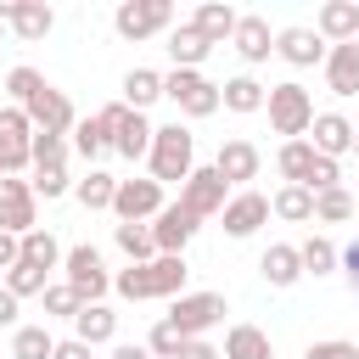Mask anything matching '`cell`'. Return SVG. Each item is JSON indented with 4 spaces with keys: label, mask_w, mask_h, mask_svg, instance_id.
Wrapping results in <instances>:
<instances>
[{
    "label": "cell",
    "mask_w": 359,
    "mask_h": 359,
    "mask_svg": "<svg viewBox=\"0 0 359 359\" xmlns=\"http://www.w3.org/2000/svg\"><path fill=\"white\" fill-rule=\"evenodd\" d=\"M185 280H191V264L185 252H157L151 264H129L112 275V292L129 297V303H151V297H185Z\"/></svg>",
    "instance_id": "1"
},
{
    "label": "cell",
    "mask_w": 359,
    "mask_h": 359,
    "mask_svg": "<svg viewBox=\"0 0 359 359\" xmlns=\"http://www.w3.org/2000/svg\"><path fill=\"white\" fill-rule=\"evenodd\" d=\"M146 163H151V180H157V185H168V180L185 185V180L196 174V140H191V129H185V123H157Z\"/></svg>",
    "instance_id": "2"
},
{
    "label": "cell",
    "mask_w": 359,
    "mask_h": 359,
    "mask_svg": "<svg viewBox=\"0 0 359 359\" xmlns=\"http://www.w3.org/2000/svg\"><path fill=\"white\" fill-rule=\"evenodd\" d=\"M264 112H269V129H275V135H286V140H303V135L314 129V95H309L297 79H286V84H269V101H264Z\"/></svg>",
    "instance_id": "3"
},
{
    "label": "cell",
    "mask_w": 359,
    "mask_h": 359,
    "mask_svg": "<svg viewBox=\"0 0 359 359\" xmlns=\"http://www.w3.org/2000/svg\"><path fill=\"white\" fill-rule=\"evenodd\" d=\"M163 95L185 112V118H213L224 101H219V84L208 79V73H196V67H174V73H163Z\"/></svg>",
    "instance_id": "4"
},
{
    "label": "cell",
    "mask_w": 359,
    "mask_h": 359,
    "mask_svg": "<svg viewBox=\"0 0 359 359\" xmlns=\"http://www.w3.org/2000/svg\"><path fill=\"white\" fill-rule=\"evenodd\" d=\"M163 320L191 342V337H202V331H213V325L224 320V297H219V292H185V297H174V303H168V314H163Z\"/></svg>",
    "instance_id": "5"
},
{
    "label": "cell",
    "mask_w": 359,
    "mask_h": 359,
    "mask_svg": "<svg viewBox=\"0 0 359 359\" xmlns=\"http://www.w3.org/2000/svg\"><path fill=\"white\" fill-rule=\"evenodd\" d=\"M112 28L123 34V39H151V34H168L174 28V6L168 0H123L118 11H112Z\"/></svg>",
    "instance_id": "6"
},
{
    "label": "cell",
    "mask_w": 359,
    "mask_h": 359,
    "mask_svg": "<svg viewBox=\"0 0 359 359\" xmlns=\"http://www.w3.org/2000/svg\"><path fill=\"white\" fill-rule=\"evenodd\" d=\"M62 269H67V286L79 292V303H101V297L112 292V275H107V264H101V252H95L90 241H84V247H67Z\"/></svg>",
    "instance_id": "7"
},
{
    "label": "cell",
    "mask_w": 359,
    "mask_h": 359,
    "mask_svg": "<svg viewBox=\"0 0 359 359\" xmlns=\"http://www.w3.org/2000/svg\"><path fill=\"white\" fill-rule=\"evenodd\" d=\"M168 202H163V185L146 174V180H118V196H112V213H118V224H146V219H157Z\"/></svg>",
    "instance_id": "8"
},
{
    "label": "cell",
    "mask_w": 359,
    "mask_h": 359,
    "mask_svg": "<svg viewBox=\"0 0 359 359\" xmlns=\"http://www.w3.org/2000/svg\"><path fill=\"white\" fill-rule=\"evenodd\" d=\"M0 230H11V236L39 230V196H34V180H0Z\"/></svg>",
    "instance_id": "9"
},
{
    "label": "cell",
    "mask_w": 359,
    "mask_h": 359,
    "mask_svg": "<svg viewBox=\"0 0 359 359\" xmlns=\"http://www.w3.org/2000/svg\"><path fill=\"white\" fill-rule=\"evenodd\" d=\"M180 202L196 213V219H213V213H224V202H230V185L219 180V168L208 163V168H196L185 185H180Z\"/></svg>",
    "instance_id": "10"
},
{
    "label": "cell",
    "mask_w": 359,
    "mask_h": 359,
    "mask_svg": "<svg viewBox=\"0 0 359 359\" xmlns=\"http://www.w3.org/2000/svg\"><path fill=\"white\" fill-rule=\"evenodd\" d=\"M269 196L264 191H236L230 202H224V236H236V241H247V236H258V224H269Z\"/></svg>",
    "instance_id": "11"
},
{
    "label": "cell",
    "mask_w": 359,
    "mask_h": 359,
    "mask_svg": "<svg viewBox=\"0 0 359 359\" xmlns=\"http://www.w3.org/2000/svg\"><path fill=\"white\" fill-rule=\"evenodd\" d=\"M0 22L17 34V39H45L50 28H56V11L45 6V0H0Z\"/></svg>",
    "instance_id": "12"
},
{
    "label": "cell",
    "mask_w": 359,
    "mask_h": 359,
    "mask_svg": "<svg viewBox=\"0 0 359 359\" xmlns=\"http://www.w3.org/2000/svg\"><path fill=\"white\" fill-rule=\"evenodd\" d=\"M325 50H331V45H325L314 28H303V22L275 34V56H280V62H292V67H325Z\"/></svg>",
    "instance_id": "13"
},
{
    "label": "cell",
    "mask_w": 359,
    "mask_h": 359,
    "mask_svg": "<svg viewBox=\"0 0 359 359\" xmlns=\"http://www.w3.org/2000/svg\"><path fill=\"white\" fill-rule=\"evenodd\" d=\"M196 213L185 208V202H168L157 219H151V241H157V252H185V241L196 236Z\"/></svg>",
    "instance_id": "14"
},
{
    "label": "cell",
    "mask_w": 359,
    "mask_h": 359,
    "mask_svg": "<svg viewBox=\"0 0 359 359\" xmlns=\"http://www.w3.org/2000/svg\"><path fill=\"white\" fill-rule=\"evenodd\" d=\"M353 135H359V129H353V123H348L342 112H314V129H309V146H314L320 157H337V163H342V157L353 151Z\"/></svg>",
    "instance_id": "15"
},
{
    "label": "cell",
    "mask_w": 359,
    "mask_h": 359,
    "mask_svg": "<svg viewBox=\"0 0 359 359\" xmlns=\"http://www.w3.org/2000/svg\"><path fill=\"white\" fill-rule=\"evenodd\" d=\"M230 45H236V56H241L247 67H258V62H269V56H275V34H269V22H264L258 11H247V17L236 22Z\"/></svg>",
    "instance_id": "16"
},
{
    "label": "cell",
    "mask_w": 359,
    "mask_h": 359,
    "mask_svg": "<svg viewBox=\"0 0 359 359\" xmlns=\"http://www.w3.org/2000/svg\"><path fill=\"white\" fill-rule=\"evenodd\" d=\"M213 168H219V180H224V185H247V180H258L264 157H258V146H252V140H224V146H219V157H213Z\"/></svg>",
    "instance_id": "17"
},
{
    "label": "cell",
    "mask_w": 359,
    "mask_h": 359,
    "mask_svg": "<svg viewBox=\"0 0 359 359\" xmlns=\"http://www.w3.org/2000/svg\"><path fill=\"white\" fill-rule=\"evenodd\" d=\"M314 34H320L325 45H348V39H359V6H353V0H325L320 17H314Z\"/></svg>",
    "instance_id": "18"
},
{
    "label": "cell",
    "mask_w": 359,
    "mask_h": 359,
    "mask_svg": "<svg viewBox=\"0 0 359 359\" xmlns=\"http://www.w3.org/2000/svg\"><path fill=\"white\" fill-rule=\"evenodd\" d=\"M258 269H264V280H269L275 292H286V286H297V280H303V252H297L292 241H275V247H264Z\"/></svg>",
    "instance_id": "19"
},
{
    "label": "cell",
    "mask_w": 359,
    "mask_h": 359,
    "mask_svg": "<svg viewBox=\"0 0 359 359\" xmlns=\"http://www.w3.org/2000/svg\"><path fill=\"white\" fill-rule=\"evenodd\" d=\"M73 337H79L84 348H107V342H118V314H112L107 303H84V309L73 314Z\"/></svg>",
    "instance_id": "20"
},
{
    "label": "cell",
    "mask_w": 359,
    "mask_h": 359,
    "mask_svg": "<svg viewBox=\"0 0 359 359\" xmlns=\"http://www.w3.org/2000/svg\"><path fill=\"white\" fill-rule=\"evenodd\" d=\"M208 50H213V39H208L196 22H174V28H168V56H174V67H196V73H202Z\"/></svg>",
    "instance_id": "21"
},
{
    "label": "cell",
    "mask_w": 359,
    "mask_h": 359,
    "mask_svg": "<svg viewBox=\"0 0 359 359\" xmlns=\"http://www.w3.org/2000/svg\"><path fill=\"white\" fill-rule=\"evenodd\" d=\"M325 84L331 95H359V45H331L325 50Z\"/></svg>",
    "instance_id": "22"
},
{
    "label": "cell",
    "mask_w": 359,
    "mask_h": 359,
    "mask_svg": "<svg viewBox=\"0 0 359 359\" xmlns=\"http://www.w3.org/2000/svg\"><path fill=\"white\" fill-rule=\"evenodd\" d=\"M151 135H157V123H151L146 112H129V118L112 129V151H118V157H129V163H140V157L151 151Z\"/></svg>",
    "instance_id": "23"
},
{
    "label": "cell",
    "mask_w": 359,
    "mask_h": 359,
    "mask_svg": "<svg viewBox=\"0 0 359 359\" xmlns=\"http://www.w3.org/2000/svg\"><path fill=\"white\" fill-rule=\"evenodd\" d=\"M219 353H224V359H275V342H269L264 325H230Z\"/></svg>",
    "instance_id": "24"
},
{
    "label": "cell",
    "mask_w": 359,
    "mask_h": 359,
    "mask_svg": "<svg viewBox=\"0 0 359 359\" xmlns=\"http://www.w3.org/2000/svg\"><path fill=\"white\" fill-rule=\"evenodd\" d=\"M219 101H224L230 112H264L269 84H258L252 73H236V79H224V84H219Z\"/></svg>",
    "instance_id": "25"
},
{
    "label": "cell",
    "mask_w": 359,
    "mask_h": 359,
    "mask_svg": "<svg viewBox=\"0 0 359 359\" xmlns=\"http://www.w3.org/2000/svg\"><path fill=\"white\" fill-rule=\"evenodd\" d=\"M151 101H163V73L157 67H129L123 73V107L129 112H146Z\"/></svg>",
    "instance_id": "26"
},
{
    "label": "cell",
    "mask_w": 359,
    "mask_h": 359,
    "mask_svg": "<svg viewBox=\"0 0 359 359\" xmlns=\"http://www.w3.org/2000/svg\"><path fill=\"white\" fill-rule=\"evenodd\" d=\"M314 146H309V135L303 140H280V151H275V168H280V180L286 185H309V168H314Z\"/></svg>",
    "instance_id": "27"
},
{
    "label": "cell",
    "mask_w": 359,
    "mask_h": 359,
    "mask_svg": "<svg viewBox=\"0 0 359 359\" xmlns=\"http://www.w3.org/2000/svg\"><path fill=\"white\" fill-rule=\"evenodd\" d=\"M191 22H196V28H202L213 45H224V39L236 34L241 11H236V6H224V0H208V6H196V17H191Z\"/></svg>",
    "instance_id": "28"
},
{
    "label": "cell",
    "mask_w": 359,
    "mask_h": 359,
    "mask_svg": "<svg viewBox=\"0 0 359 359\" xmlns=\"http://www.w3.org/2000/svg\"><path fill=\"white\" fill-rule=\"evenodd\" d=\"M73 196H79V208L101 213V208H112V196H118V180H112L107 168H90L84 180H73Z\"/></svg>",
    "instance_id": "29"
},
{
    "label": "cell",
    "mask_w": 359,
    "mask_h": 359,
    "mask_svg": "<svg viewBox=\"0 0 359 359\" xmlns=\"http://www.w3.org/2000/svg\"><path fill=\"white\" fill-rule=\"evenodd\" d=\"M269 208H275V219H286V224H309V219H314V191H309V185H280V191L269 196Z\"/></svg>",
    "instance_id": "30"
},
{
    "label": "cell",
    "mask_w": 359,
    "mask_h": 359,
    "mask_svg": "<svg viewBox=\"0 0 359 359\" xmlns=\"http://www.w3.org/2000/svg\"><path fill=\"white\" fill-rule=\"evenodd\" d=\"M353 208H359V196H353L348 185L320 191V196H314V224H348V219H353Z\"/></svg>",
    "instance_id": "31"
},
{
    "label": "cell",
    "mask_w": 359,
    "mask_h": 359,
    "mask_svg": "<svg viewBox=\"0 0 359 359\" xmlns=\"http://www.w3.org/2000/svg\"><path fill=\"white\" fill-rule=\"evenodd\" d=\"M112 241H118V252H123L129 264H151V258H157L151 224H118V230H112Z\"/></svg>",
    "instance_id": "32"
},
{
    "label": "cell",
    "mask_w": 359,
    "mask_h": 359,
    "mask_svg": "<svg viewBox=\"0 0 359 359\" xmlns=\"http://www.w3.org/2000/svg\"><path fill=\"white\" fill-rule=\"evenodd\" d=\"M50 353H56L50 325H17L11 331V359H50Z\"/></svg>",
    "instance_id": "33"
},
{
    "label": "cell",
    "mask_w": 359,
    "mask_h": 359,
    "mask_svg": "<svg viewBox=\"0 0 359 359\" xmlns=\"http://www.w3.org/2000/svg\"><path fill=\"white\" fill-rule=\"evenodd\" d=\"M67 140H73V151H79V157H84V163H95V157H101V151H107V146H112V140H107V129H101V118H95V112H90V118H79V123H73V135H67Z\"/></svg>",
    "instance_id": "34"
},
{
    "label": "cell",
    "mask_w": 359,
    "mask_h": 359,
    "mask_svg": "<svg viewBox=\"0 0 359 359\" xmlns=\"http://www.w3.org/2000/svg\"><path fill=\"white\" fill-rule=\"evenodd\" d=\"M297 252H303V275H314V280H320V275H331V269H342V252H337L325 236H309Z\"/></svg>",
    "instance_id": "35"
},
{
    "label": "cell",
    "mask_w": 359,
    "mask_h": 359,
    "mask_svg": "<svg viewBox=\"0 0 359 359\" xmlns=\"http://www.w3.org/2000/svg\"><path fill=\"white\" fill-rule=\"evenodd\" d=\"M22 258H28V264H39V269H56L67 252L56 247V236H50V230H28V236H22Z\"/></svg>",
    "instance_id": "36"
},
{
    "label": "cell",
    "mask_w": 359,
    "mask_h": 359,
    "mask_svg": "<svg viewBox=\"0 0 359 359\" xmlns=\"http://www.w3.org/2000/svg\"><path fill=\"white\" fill-rule=\"evenodd\" d=\"M39 90H45V73H39V67H11V73H6V95H11V107H28Z\"/></svg>",
    "instance_id": "37"
},
{
    "label": "cell",
    "mask_w": 359,
    "mask_h": 359,
    "mask_svg": "<svg viewBox=\"0 0 359 359\" xmlns=\"http://www.w3.org/2000/svg\"><path fill=\"white\" fill-rule=\"evenodd\" d=\"M73 140L67 135H34V168H67Z\"/></svg>",
    "instance_id": "38"
},
{
    "label": "cell",
    "mask_w": 359,
    "mask_h": 359,
    "mask_svg": "<svg viewBox=\"0 0 359 359\" xmlns=\"http://www.w3.org/2000/svg\"><path fill=\"white\" fill-rule=\"evenodd\" d=\"M6 286H11L17 297H45V286H50V269H39V264H28V258H22V264L6 275Z\"/></svg>",
    "instance_id": "39"
},
{
    "label": "cell",
    "mask_w": 359,
    "mask_h": 359,
    "mask_svg": "<svg viewBox=\"0 0 359 359\" xmlns=\"http://www.w3.org/2000/svg\"><path fill=\"white\" fill-rule=\"evenodd\" d=\"M34 140V123L22 107H0V146H28Z\"/></svg>",
    "instance_id": "40"
},
{
    "label": "cell",
    "mask_w": 359,
    "mask_h": 359,
    "mask_svg": "<svg viewBox=\"0 0 359 359\" xmlns=\"http://www.w3.org/2000/svg\"><path fill=\"white\" fill-rule=\"evenodd\" d=\"M84 303H79V292L62 280V286H45V320H73Z\"/></svg>",
    "instance_id": "41"
},
{
    "label": "cell",
    "mask_w": 359,
    "mask_h": 359,
    "mask_svg": "<svg viewBox=\"0 0 359 359\" xmlns=\"http://www.w3.org/2000/svg\"><path fill=\"white\" fill-rule=\"evenodd\" d=\"M146 348H151V359H180V348H185V337L168 325V320H157L151 325V337H146Z\"/></svg>",
    "instance_id": "42"
},
{
    "label": "cell",
    "mask_w": 359,
    "mask_h": 359,
    "mask_svg": "<svg viewBox=\"0 0 359 359\" xmlns=\"http://www.w3.org/2000/svg\"><path fill=\"white\" fill-rule=\"evenodd\" d=\"M73 191V180H67V168H34V196H45V202H56V196H67Z\"/></svg>",
    "instance_id": "43"
},
{
    "label": "cell",
    "mask_w": 359,
    "mask_h": 359,
    "mask_svg": "<svg viewBox=\"0 0 359 359\" xmlns=\"http://www.w3.org/2000/svg\"><path fill=\"white\" fill-rule=\"evenodd\" d=\"M342 185V163L337 157H314V168H309V191L320 196V191H337Z\"/></svg>",
    "instance_id": "44"
},
{
    "label": "cell",
    "mask_w": 359,
    "mask_h": 359,
    "mask_svg": "<svg viewBox=\"0 0 359 359\" xmlns=\"http://www.w3.org/2000/svg\"><path fill=\"white\" fill-rule=\"evenodd\" d=\"M303 359H359V342H342V337H331V342H309Z\"/></svg>",
    "instance_id": "45"
},
{
    "label": "cell",
    "mask_w": 359,
    "mask_h": 359,
    "mask_svg": "<svg viewBox=\"0 0 359 359\" xmlns=\"http://www.w3.org/2000/svg\"><path fill=\"white\" fill-rule=\"evenodd\" d=\"M22 264V236H11V230H0V275H11Z\"/></svg>",
    "instance_id": "46"
},
{
    "label": "cell",
    "mask_w": 359,
    "mask_h": 359,
    "mask_svg": "<svg viewBox=\"0 0 359 359\" xmlns=\"http://www.w3.org/2000/svg\"><path fill=\"white\" fill-rule=\"evenodd\" d=\"M342 275H348V292L359 297V236H353V241L342 247Z\"/></svg>",
    "instance_id": "47"
},
{
    "label": "cell",
    "mask_w": 359,
    "mask_h": 359,
    "mask_svg": "<svg viewBox=\"0 0 359 359\" xmlns=\"http://www.w3.org/2000/svg\"><path fill=\"white\" fill-rule=\"evenodd\" d=\"M17 309H22V297L0 280V325H11V331H17Z\"/></svg>",
    "instance_id": "48"
},
{
    "label": "cell",
    "mask_w": 359,
    "mask_h": 359,
    "mask_svg": "<svg viewBox=\"0 0 359 359\" xmlns=\"http://www.w3.org/2000/svg\"><path fill=\"white\" fill-rule=\"evenodd\" d=\"M180 359H224V353H219V348H213L208 337H191V342L180 348Z\"/></svg>",
    "instance_id": "49"
},
{
    "label": "cell",
    "mask_w": 359,
    "mask_h": 359,
    "mask_svg": "<svg viewBox=\"0 0 359 359\" xmlns=\"http://www.w3.org/2000/svg\"><path fill=\"white\" fill-rule=\"evenodd\" d=\"M90 353H95V348H84L79 337H67V342H56V353H50V359H90Z\"/></svg>",
    "instance_id": "50"
},
{
    "label": "cell",
    "mask_w": 359,
    "mask_h": 359,
    "mask_svg": "<svg viewBox=\"0 0 359 359\" xmlns=\"http://www.w3.org/2000/svg\"><path fill=\"white\" fill-rule=\"evenodd\" d=\"M107 359H151V348H146V342H112Z\"/></svg>",
    "instance_id": "51"
},
{
    "label": "cell",
    "mask_w": 359,
    "mask_h": 359,
    "mask_svg": "<svg viewBox=\"0 0 359 359\" xmlns=\"http://www.w3.org/2000/svg\"><path fill=\"white\" fill-rule=\"evenodd\" d=\"M353 157H359V135H353Z\"/></svg>",
    "instance_id": "52"
},
{
    "label": "cell",
    "mask_w": 359,
    "mask_h": 359,
    "mask_svg": "<svg viewBox=\"0 0 359 359\" xmlns=\"http://www.w3.org/2000/svg\"><path fill=\"white\" fill-rule=\"evenodd\" d=\"M0 180H6V168H0Z\"/></svg>",
    "instance_id": "53"
},
{
    "label": "cell",
    "mask_w": 359,
    "mask_h": 359,
    "mask_svg": "<svg viewBox=\"0 0 359 359\" xmlns=\"http://www.w3.org/2000/svg\"><path fill=\"white\" fill-rule=\"evenodd\" d=\"M0 34H6V22H0Z\"/></svg>",
    "instance_id": "54"
},
{
    "label": "cell",
    "mask_w": 359,
    "mask_h": 359,
    "mask_svg": "<svg viewBox=\"0 0 359 359\" xmlns=\"http://www.w3.org/2000/svg\"><path fill=\"white\" fill-rule=\"evenodd\" d=\"M353 45H359V39H353Z\"/></svg>",
    "instance_id": "55"
}]
</instances>
